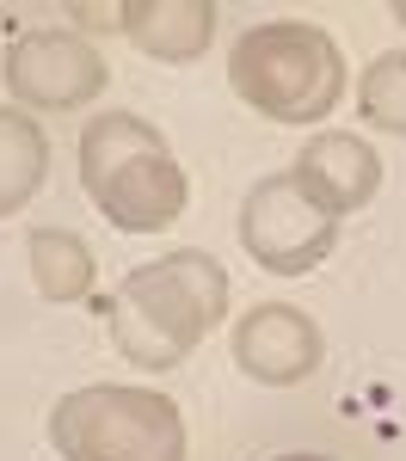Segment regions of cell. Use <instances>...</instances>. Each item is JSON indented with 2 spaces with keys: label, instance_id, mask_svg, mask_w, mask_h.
Wrapping results in <instances>:
<instances>
[{
  "label": "cell",
  "instance_id": "6",
  "mask_svg": "<svg viewBox=\"0 0 406 461\" xmlns=\"http://www.w3.org/2000/svg\"><path fill=\"white\" fill-rule=\"evenodd\" d=\"M6 93L32 111H86L105 93V56L74 32H25L19 43H6Z\"/></svg>",
  "mask_w": 406,
  "mask_h": 461
},
{
  "label": "cell",
  "instance_id": "10",
  "mask_svg": "<svg viewBox=\"0 0 406 461\" xmlns=\"http://www.w3.org/2000/svg\"><path fill=\"white\" fill-rule=\"evenodd\" d=\"M43 173H50V136L37 130V117L0 105V221L43 191Z\"/></svg>",
  "mask_w": 406,
  "mask_h": 461
},
{
  "label": "cell",
  "instance_id": "13",
  "mask_svg": "<svg viewBox=\"0 0 406 461\" xmlns=\"http://www.w3.org/2000/svg\"><path fill=\"white\" fill-rule=\"evenodd\" d=\"M74 19L86 32H123V6H74Z\"/></svg>",
  "mask_w": 406,
  "mask_h": 461
},
{
  "label": "cell",
  "instance_id": "8",
  "mask_svg": "<svg viewBox=\"0 0 406 461\" xmlns=\"http://www.w3.org/2000/svg\"><path fill=\"white\" fill-rule=\"evenodd\" d=\"M332 215H351L364 210L369 197H375V185H382V160H375V148L364 136H345V130H327V136H314V142L295 154L290 167Z\"/></svg>",
  "mask_w": 406,
  "mask_h": 461
},
{
  "label": "cell",
  "instance_id": "2",
  "mask_svg": "<svg viewBox=\"0 0 406 461\" xmlns=\"http://www.w3.org/2000/svg\"><path fill=\"white\" fill-rule=\"evenodd\" d=\"M80 185L123 234H154L185 215V185L173 148L136 111H105L80 130Z\"/></svg>",
  "mask_w": 406,
  "mask_h": 461
},
{
  "label": "cell",
  "instance_id": "14",
  "mask_svg": "<svg viewBox=\"0 0 406 461\" xmlns=\"http://www.w3.org/2000/svg\"><path fill=\"white\" fill-rule=\"evenodd\" d=\"M271 461H332V456H314V449H290V456H271Z\"/></svg>",
  "mask_w": 406,
  "mask_h": 461
},
{
  "label": "cell",
  "instance_id": "5",
  "mask_svg": "<svg viewBox=\"0 0 406 461\" xmlns=\"http://www.w3.org/2000/svg\"><path fill=\"white\" fill-rule=\"evenodd\" d=\"M240 247L253 252V265L277 277H308L338 247V215L295 173H271L240 203Z\"/></svg>",
  "mask_w": 406,
  "mask_h": 461
},
{
  "label": "cell",
  "instance_id": "11",
  "mask_svg": "<svg viewBox=\"0 0 406 461\" xmlns=\"http://www.w3.org/2000/svg\"><path fill=\"white\" fill-rule=\"evenodd\" d=\"M32 284L43 302H80V295H93V247L68 234V228H32Z\"/></svg>",
  "mask_w": 406,
  "mask_h": 461
},
{
  "label": "cell",
  "instance_id": "9",
  "mask_svg": "<svg viewBox=\"0 0 406 461\" xmlns=\"http://www.w3.org/2000/svg\"><path fill=\"white\" fill-rule=\"evenodd\" d=\"M123 37L154 62H197L216 37V6L210 0H130Z\"/></svg>",
  "mask_w": 406,
  "mask_h": 461
},
{
  "label": "cell",
  "instance_id": "1",
  "mask_svg": "<svg viewBox=\"0 0 406 461\" xmlns=\"http://www.w3.org/2000/svg\"><path fill=\"white\" fill-rule=\"evenodd\" d=\"M228 314V271L203 247L136 265L111 289V345L142 369H179Z\"/></svg>",
  "mask_w": 406,
  "mask_h": 461
},
{
  "label": "cell",
  "instance_id": "12",
  "mask_svg": "<svg viewBox=\"0 0 406 461\" xmlns=\"http://www.w3.org/2000/svg\"><path fill=\"white\" fill-rule=\"evenodd\" d=\"M357 111H364L375 130H394L406 136V50H388L364 68V86H357Z\"/></svg>",
  "mask_w": 406,
  "mask_h": 461
},
{
  "label": "cell",
  "instance_id": "7",
  "mask_svg": "<svg viewBox=\"0 0 406 461\" xmlns=\"http://www.w3.org/2000/svg\"><path fill=\"white\" fill-rule=\"evenodd\" d=\"M320 326L290 302H258L234 326V363L265 388H295L320 369Z\"/></svg>",
  "mask_w": 406,
  "mask_h": 461
},
{
  "label": "cell",
  "instance_id": "4",
  "mask_svg": "<svg viewBox=\"0 0 406 461\" xmlns=\"http://www.w3.org/2000/svg\"><path fill=\"white\" fill-rule=\"evenodd\" d=\"M62 461H185V419L154 388H74L50 412Z\"/></svg>",
  "mask_w": 406,
  "mask_h": 461
},
{
  "label": "cell",
  "instance_id": "15",
  "mask_svg": "<svg viewBox=\"0 0 406 461\" xmlns=\"http://www.w3.org/2000/svg\"><path fill=\"white\" fill-rule=\"evenodd\" d=\"M394 19H401V25H406V0H394Z\"/></svg>",
  "mask_w": 406,
  "mask_h": 461
},
{
  "label": "cell",
  "instance_id": "3",
  "mask_svg": "<svg viewBox=\"0 0 406 461\" xmlns=\"http://www.w3.org/2000/svg\"><path fill=\"white\" fill-rule=\"evenodd\" d=\"M228 86L271 123H320L345 99V56L320 25L265 19L240 32L228 56Z\"/></svg>",
  "mask_w": 406,
  "mask_h": 461
}]
</instances>
